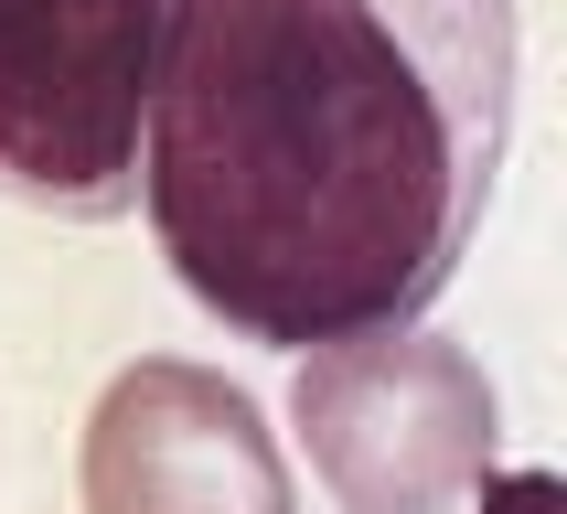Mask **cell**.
I'll return each instance as SVG.
<instances>
[{
    "mask_svg": "<svg viewBox=\"0 0 567 514\" xmlns=\"http://www.w3.org/2000/svg\"><path fill=\"white\" fill-rule=\"evenodd\" d=\"M172 0H0V204L107 225L140 204V128Z\"/></svg>",
    "mask_w": 567,
    "mask_h": 514,
    "instance_id": "cell-2",
    "label": "cell"
},
{
    "mask_svg": "<svg viewBox=\"0 0 567 514\" xmlns=\"http://www.w3.org/2000/svg\"><path fill=\"white\" fill-rule=\"evenodd\" d=\"M289 418H300L311 472L343 514H450L461 493H482L493 440H504L493 376L417 321L300 353Z\"/></svg>",
    "mask_w": 567,
    "mask_h": 514,
    "instance_id": "cell-3",
    "label": "cell"
},
{
    "mask_svg": "<svg viewBox=\"0 0 567 514\" xmlns=\"http://www.w3.org/2000/svg\"><path fill=\"white\" fill-rule=\"evenodd\" d=\"M482 514H567L557 472H482Z\"/></svg>",
    "mask_w": 567,
    "mask_h": 514,
    "instance_id": "cell-5",
    "label": "cell"
},
{
    "mask_svg": "<svg viewBox=\"0 0 567 514\" xmlns=\"http://www.w3.org/2000/svg\"><path fill=\"white\" fill-rule=\"evenodd\" d=\"M86 514H300V493L247 386L151 353L86 418Z\"/></svg>",
    "mask_w": 567,
    "mask_h": 514,
    "instance_id": "cell-4",
    "label": "cell"
},
{
    "mask_svg": "<svg viewBox=\"0 0 567 514\" xmlns=\"http://www.w3.org/2000/svg\"><path fill=\"white\" fill-rule=\"evenodd\" d=\"M514 0H172L140 215L247 343L408 332L514 140Z\"/></svg>",
    "mask_w": 567,
    "mask_h": 514,
    "instance_id": "cell-1",
    "label": "cell"
}]
</instances>
